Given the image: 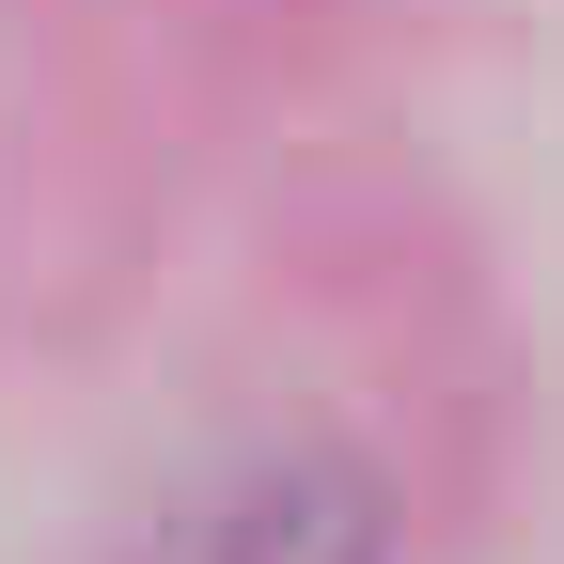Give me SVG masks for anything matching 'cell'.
I'll return each instance as SVG.
<instances>
[{"instance_id":"6da1fadb","label":"cell","mask_w":564,"mask_h":564,"mask_svg":"<svg viewBox=\"0 0 564 564\" xmlns=\"http://www.w3.org/2000/svg\"><path fill=\"white\" fill-rule=\"evenodd\" d=\"M158 564H377V533H361V486L251 470V486H220V502H188L158 533Z\"/></svg>"}]
</instances>
